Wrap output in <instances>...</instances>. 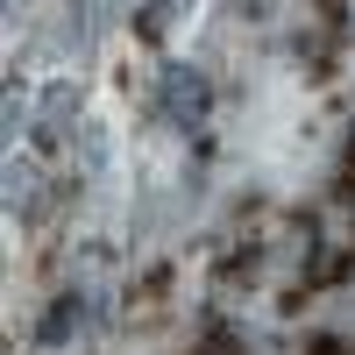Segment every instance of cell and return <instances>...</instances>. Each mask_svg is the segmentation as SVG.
<instances>
[{"instance_id":"cell-1","label":"cell","mask_w":355,"mask_h":355,"mask_svg":"<svg viewBox=\"0 0 355 355\" xmlns=\"http://www.w3.org/2000/svg\"><path fill=\"white\" fill-rule=\"evenodd\" d=\"M157 107H164V121L171 128H206V107H214V85H206V71H192V64H171L164 71V93H157Z\"/></svg>"},{"instance_id":"cell-2","label":"cell","mask_w":355,"mask_h":355,"mask_svg":"<svg viewBox=\"0 0 355 355\" xmlns=\"http://www.w3.org/2000/svg\"><path fill=\"white\" fill-rule=\"evenodd\" d=\"M93 306H100V299H78V291H71V299H57L36 341H43V348H64V341H78L85 327H93Z\"/></svg>"},{"instance_id":"cell-5","label":"cell","mask_w":355,"mask_h":355,"mask_svg":"<svg viewBox=\"0 0 355 355\" xmlns=\"http://www.w3.org/2000/svg\"><path fill=\"white\" fill-rule=\"evenodd\" d=\"M178 8H185V0H150V15H142V36H164V28L178 21Z\"/></svg>"},{"instance_id":"cell-6","label":"cell","mask_w":355,"mask_h":355,"mask_svg":"<svg viewBox=\"0 0 355 355\" xmlns=\"http://www.w3.org/2000/svg\"><path fill=\"white\" fill-rule=\"evenodd\" d=\"M199 355H242V348H234V341H227V334H214V341H206V348H199Z\"/></svg>"},{"instance_id":"cell-4","label":"cell","mask_w":355,"mask_h":355,"mask_svg":"<svg viewBox=\"0 0 355 355\" xmlns=\"http://www.w3.org/2000/svg\"><path fill=\"white\" fill-rule=\"evenodd\" d=\"M8 206H15V214H43V178H36V164H8Z\"/></svg>"},{"instance_id":"cell-3","label":"cell","mask_w":355,"mask_h":355,"mask_svg":"<svg viewBox=\"0 0 355 355\" xmlns=\"http://www.w3.org/2000/svg\"><path fill=\"white\" fill-rule=\"evenodd\" d=\"M71 121H78V85H50V93H43V142H64L71 135Z\"/></svg>"}]
</instances>
